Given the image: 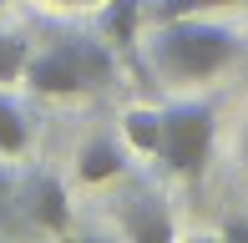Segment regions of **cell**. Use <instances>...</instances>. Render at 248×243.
<instances>
[{"label":"cell","mask_w":248,"mask_h":243,"mask_svg":"<svg viewBox=\"0 0 248 243\" xmlns=\"http://www.w3.org/2000/svg\"><path fill=\"white\" fill-rule=\"evenodd\" d=\"M243 56V36L233 26H218L208 15H177L157 20L147 41V61L167 81H208V76L228 71Z\"/></svg>","instance_id":"obj_1"},{"label":"cell","mask_w":248,"mask_h":243,"mask_svg":"<svg viewBox=\"0 0 248 243\" xmlns=\"http://www.w3.org/2000/svg\"><path fill=\"white\" fill-rule=\"evenodd\" d=\"M111 71H117V61H111V51L101 46V41L61 36V41H51V46L31 51L20 81H26L31 91H41V96H81V91H101V86L111 81Z\"/></svg>","instance_id":"obj_2"},{"label":"cell","mask_w":248,"mask_h":243,"mask_svg":"<svg viewBox=\"0 0 248 243\" xmlns=\"http://www.w3.org/2000/svg\"><path fill=\"white\" fill-rule=\"evenodd\" d=\"M213 102H172L162 106V137H157V152L177 178H198L202 162H208L213 147Z\"/></svg>","instance_id":"obj_3"},{"label":"cell","mask_w":248,"mask_h":243,"mask_svg":"<svg viewBox=\"0 0 248 243\" xmlns=\"http://www.w3.org/2000/svg\"><path fill=\"white\" fill-rule=\"evenodd\" d=\"M16 203L26 208V218L36 228H46V233H66V228H71V197H66V187L56 182L51 172H31V178L16 187Z\"/></svg>","instance_id":"obj_4"},{"label":"cell","mask_w":248,"mask_h":243,"mask_svg":"<svg viewBox=\"0 0 248 243\" xmlns=\"http://www.w3.org/2000/svg\"><path fill=\"white\" fill-rule=\"evenodd\" d=\"M117 228H122L127 238H137V243H167V238H172V213H167V203H162L157 193L137 187V193L122 197Z\"/></svg>","instance_id":"obj_5"},{"label":"cell","mask_w":248,"mask_h":243,"mask_svg":"<svg viewBox=\"0 0 248 243\" xmlns=\"http://www.w3.org/2000/svg\"><path fill=\"white\" fill-rule=\"evenodd\" d=\"M122 167H127V157H122V147L111 137H92L81 147V157H76V178L81 182H111V178H122Z\"/></svg>","instance_id":"obj_6"},{"label":"cell","mask_w":248,"mask_h":243,"mask_svg":"<svg viewBox=\"0 0 248 243\" xmlns=\"http://www.w3.org/2000/svg\"><path fill=\"white\" fill-rule=\"evenodd\" d=\"M26 147H31V122H26V112H20L5 91H0V157H20Z\"/></svg>","instance_id":"obj_7"},{"label":"cell","mask_w":248,"mask_h":243,"mask_svg":"<svg viewBox=\"0 0 248 243\" xmlns=\"http://www.w3.org/2000/svg\"><path fill=\"white\" fill-rule=\"evenodd\" d=\"M122 137L132 142L137 152H157V137H162V112H152V106H132L127 117H122Z\"/></svg>","instance_id":"obj_8"},{"label":"cell","mask_w":248,"mask_h":243,"mask_svg":"<svg viewBox=\"0 0 248 243\" xmlns=\"http://www.w3.org/2000/svg\"><path fill=\"white\" fill-rule=\"evenodd\" d=\"M223 5H238V0H147L142 15L147 20H177V15H202V10H223Z\"/></svg>","instance_id":"obj_9"},{"label":"cell","mask_w":248,"mask_h":243,"mask_svg":"<svg viewBox=\"0 0 248 243\" xmlns=\"http://www.w3.org/2000/svg\"><path fill=\"white\" fill-rule=\"evenodd\" d=\"M26 61H31V46L20 36H10V30H0V86H5V81H20Z\"/></svg>","instance_id":"obj_10"},{"label":"cell","mask_w":248,"mask_h":243,"mask_svg":"<svg viewBox=\"0 0 248 243\" xmlns=\"http://www.w3.org/2000/svg\"><path fill=\"white\" fill-rule=\"evenodd\" d=\"M16 172L0 162V228H20V218H16Z\"/></svg>","instance_id":"obj_11"},{"label":"cell","mask_w":248,"mask_h":243,"mask_svg":"<svg viewBox=\"0 0 248 243\" xmlns=\"http://www.w3.org/2000/svg\"><path fill=\"white\" fill-rule=\"evenodd\" d=\"M223 238H248V218H233V223L223 228Z\"/></svg>","instance_id":"obj_12"},{"label":"cell","mask_w":248,"mask_h":243,"mask_svg":"<svg viewBox=\"0 0 248 243\" xmlns=\"http://www.w3.org/2000/svg\"><path fill=\"white\" fill-rule=\"evenodd\" d=\"M238 147H243V162H248V127H243V142H238Z\"/></svg>","instance_id":"obj_13"},{"label":"cell","mask_w":248,"mask_h":243,"mask_svg":"<svg viewBox=\"0 0 248 243\" xmlns=\"http://www.w3.org/2000/svg\"><path fill=\"white\" fill-rule=\"evenodd\" d=\"M5 5H10V0H0V10H5Z\"/></svg>","instance_id":"obj_14"}]
</instances>
